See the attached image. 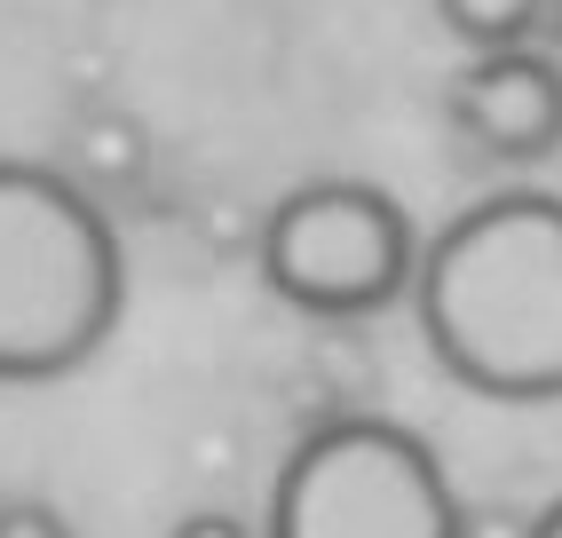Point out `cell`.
Returning a JSON list of instances; mask_svg holds the SVG:
<instances>
[{
    "label": "cell",
    "mask_w": 562,
    "mask_h": 538,
    "mask_svg": "<svg viewBox=\"0 0 562 538\" xmlns=\"http://www.w3.org/2000/svg\"><path fill=\"white\" fill-rule=\"evenodd\" d=\"M420 340L483 404H562V199L499 190L452 214L412 269Z\"/></svg>",
    "instance_id": "obj_1"
},
{
    "label": "cell",
    "mask_w": 562,
    "mask_h": 538,
    "mask_svg": "<svg viewBox=\"0 0 562 538\" xmlns=\"http://www.w3.org/2000/svg\"><path fill=\"white\" fill-rule=\"evenodd\" d=\"M452 127L483 159L531 167L562 150V64L539 48H483L452 80Z\"/></svg>",
    "instance_id": "obj_5"
},
{
    "label": "cell",
    "mask_w": 562,
    "mask_h": 538,
    "mask_svg": "<svg viewBox=\"0 0 562 538\" xmlns=\"http://www.w3.org/2000/svg\"><path fill=\"white\" fill-rule=\"evenodd\" d=\"M420 269V229L389 199L381 182H302L285 190L261 222V278L285 310L349 325V317H381L389 301L412 293Z\"/></svg>",
    "instance_id": "obj_4"
},
{
    "label": "cell",
    "mask_w": 562,
    "mask_h": 538,
    "mask_svg": "<svg viewBox=\"0 0 562 538\" xmlns=\"http://www.w3.org/2000/svg\"><path fill=\"white\" fill-rule=\"evenodd\" d=\"M127 301L120 238L71 175L0 167V380L80 372Z\"/></svg>",
    "instance_id": "obj_2"
},
{
    "label": "cell",
    "mask_w": 562,
    "mask_h": 538,
    "mask_svg": "<svg viewBox=\"0 0 562 538\" xmlns=\"http://www.w3.org/2000/svg\"><path fill=\"white\" fill-rule=\"evenodd\" d=\"M539 538H562V498H554V507L539 515Z\"/></svg>",
    "instance_id": "obj_11"
},
{
    "label": "cell",
    "mask_w": 562,
    "mask_h": 538,
    "mask_svg": "<svg viewBox=\"0 0 562 538\" xmlns=\"http://www.w3.org/2000/svg\"><path fill=\"white\" fill-rule=\"evenodd\" d=\"M0 538H71V523L41 498H16V507H0Z\"/></svg>",
    "instance_id": "obj_8"
},
{
    "label": "cell",
    "mask_w": 562,
    "mask_h": 538,
    "mask_svg": "<svg viewBox=\"0 0 562 538\" xmlns=\"http://www.w3.org/2000/svg\"><path fill=\"white\" fill-rule=\"evenodd\" d=\"M468 507L396 419H333L278 468L270 538H460Z\"/></svg>",
    "instance_id": "obj_3"
},
{
    "label": "cell",
    "mask_w": 562,
    "mask_h": 538,
    "mask_svg": "<svg viewBox=\"0 0 562 538\" xmlns=\"http://www.w3.org/2000/svg\"><path fill=\"white\" fill-rule=\"evenodd\" d=\"M71 159H80L88 182H135L143 175V127L120 120V111H95V120H80V135H71Z\"/></svg>",
    "instance_id": "obj_7"
},
{
    "label": "cell",
    "mask_w": 562,
    "mask_h": 538,
    "mask_svg": "<svg viewBox=\"0 0 562 538\" xmlns=\"http://www.w3.org/2000/svg\"><path fill=\"white\" fill-rule=\"evenodd\" d=\"M436 16L483 56V48H522V41H531L539 16H547V0H436Z\"/></svg>",
    "instance_id": "obj_6"
},
{
    "label": "cell",
    "mask_w": 562,
    "mask_h": 538,
    "mask_svg": "<svg viewBox=\"0 0 562 538\" xmlns=\"http://www.w3.org/2000/svg\"><path fill=\"white\" fill-rule=\"evenodd\" d=\"M460 538H539V515H522V507H468Z\"/></svg>",
    "instance_id": "obj_9"
},
{
    "label": "cell",
    "mask_w": 562,
    "mask_h": 538,
    "mask_svg": "<svg viewBox=\"0 0 562 538\" xmlns=\"http://www.w3.org/2000/svg\"><path fill=\"white\" fill-rule=\"evenodd\" d=\"M167 538H254V530H246L238 515H222V507H199V515H182Z\"/></svg>",
    "instance_id": "obj_10"
}]
</instances>
